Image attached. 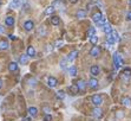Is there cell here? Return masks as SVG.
<instances>
[{"mask_svg": "<svg viewBox=\"0 0 131 121\" xmlns=\"http://www.w3.org/2000/svg\"><path fill=\"white\" fill-rule=\"evenodd\" d=\"M120 78H122V81L124 83H128L129 81H130L131 78V69L130 68H125L123 71H122V74H120Z\"/></svg>", "mask_w": 131, "mask_h": 121, "instance_id": "1", "label": "cell"}, {"mask_svg": "<svg viewBox=\"0 0 131 121\" xmlns=\"http://www.w3.org/2000/svg\"><path fill=\"white\" fill-rule=\"evenodd\" d=\"M123 64H124V62H123V60L120 58L119 54L115 52V54H113V66H115V69L116 70H118Z\"/></svg>", "mask_w": 131, "mask_h": 121, "instance_id": "2", "label": "cell"}, {"mask_svg": "<svg viewBox=\"0 0 131 121\" xmlns=\"http://www.w3.org/2000/svg\"><path fill=\"white\" fill-rule=\"evenodd\" d=\"M91 101H92V103L96 107H98L103 103V96L102 95H99V94H96V95H93L92 97H91Z\"/></svg>", "mask_w": 131, "mask_h": 121, "instance_id": "3", "label": "cell"}, {"mask_svg": "<svg viewBox=\"0 0 131 121\" xmlns=\"http://www.w3.org/2000/svg\"><path fill=\"white\" fill-rule=\"evenodd\" d=\"M92 115H93V118H96V119H100V118L103 116V110L100 109L99 107H96V108L92 109Z\"/></svg>", "mask_w": 131, "mask_h": 121, "instance_id": "4", "label": "cell"}, {"mask_svg": "<svg viewBox=\"0 0 131 121\" xmlns=\"http://www.w3.org/2000/svg\"><path fill=\"white\" fill-rule=\"evenodd\" d=\"M90 55L92 56V57H98L100 55V48H99L98 45H94L92 49L90 50Z\"/></svg>", "mask_w": 131, "mask_h": 121, "instance_id": "5", "label": "cell"}, {"mask_svg": "<svg viewBox=\"0 0 131 121\" xmlns=\"http://www.w3.org/2000/svg\"><path fill=\"white\" fill-rule=\"evenodd\" d=\"M57 84H58V81H57V78L56 77H49V80H47V86H49L50 88H55L57 87Z\"/></svg>", "mask_w": 131, "mask_h": 121, "instance_id": "6", "label": "cell"}, {"mask_svg": "<svg viewBox=\"0 0 131 121\" xmlns=\"http://www.w3.org/2000/svg\"><path fill=\"white\" fill-rule=\"evenodd\" d=\"M103 19H104V18H103V14H102L100 12H97V13H94V14H93V17H92V20L96 23V24L100 23L102 20H103Z\"/></svg>", "mask_w": 131, "mask_h": 121, "instance_id": "7", "label": "cell"}, {"mask_svg": "<svg viewBox=\"0 0 131 121\" xmlns=\"http://www.w3.org/2000/svg\"><path fill=\"white\" fill-rule=\"evenodd\" d=\"M24 29L26 30V31H32L33 29H34V23L32 20H27V22L24 23Z\"/></svg>", "mask_w": 131, "mask_h": 121, "instance_id": "8", "label": "cell"}, {"mask_svg": "<svg viewBox=\"0 0 131 121\" xmlns=\"http://www.w3.org/2000/svg\"><path fill=\"white\" fill-rule=\"evenodd\" d=\"M90 72H91L92 76H98L99 74H100V68L98 65H92L91 69H90Z\"/></svg>", "mask_w": 131, "mask_h": 121, "instance_id": "9", "label": "cell"}, {"mask_svg": "<svg viewBox=\"0 0 131 121\" xmlns=\"http://www.w3.org/2000/svg\"><path fill=\"white\" fill-rule=\"evenodd\" d=\"M87 84H89V87H90V88L96 89L97 87H98V81H97L96 78H90V80H89V83H87Z\"/></svg>", "mask_w": 131, "mask_h": 121, "instance_id": "10", "label": "cell"}, {"mask_svg": "<svg viewBox=\"0 0 131 121\" xmlns=\"http://www.w3.org/2000/svg\"><path fill=\"white\" fill-rule=\"evenodd\" d=\"M76 86L78 87L79 90H85V88H86V82L83 81V80H79V81L76 82Z\"/></svg>", "mask_w": 131, "mask_h": 121, "instance_id": "11", "label": "cell"}, {"mask_svg": "<svg viewBox=\"0 0 131 121\" xmlns=\"http://www.w3.org/2000/svg\"><path fill=\"white\" fill-rule=\"evenodd\" d=\"M103 31H104V32H105V33H106L108 36L112 33V28H111V25H110V23H105V25H104V26H103Z\"/></svg>", "mask_w": 131, "mask_h": 121, "instance_id": "12", "label": "cell"}, {"mask_svg": "<svg viewBox=\"0 0 131 121\" xmlns=\"http://www.w3.org/2000/svg\"><path fill=\"white\" fill-rule=\"evenodd\" d=\"M5 24L7 25V26H10V28H12V26L14 25V18H13L12 16L6 17V19H5Z\"/></svg>", "mask_w": 131, "mask_h": 121, "instance_id": "13", "label": "cell"}, {"mask_svg": "<svg viewBox=\"0 0 131 121\" xmlns=\"http://www.w3.org/2000/svg\"><path fill=\"white\" fill-rule=\"evenodd\" d=\"M28 114H30L31 118H34V116H37V114H38V109L36 107H30L28 108Z\"/></svg>", "mask_w": 131, "mask_h": 121, "instance_id": "14", "label": "cell"}, {"mask_svg": "<svg viewBox=\"0 0 131 121\" xmlns=\"http://www.w3.org/2000/svg\"><path fill=\"white\" fill-rule=\"evenodd\" d=\"M27 62H28V56L27 55H21V56H20V58H19V63H20L21 65L27 64Z\"/></svg>", "mask_w": 131, "mask_h": 121, "instance_id": "15", "label": "cell"}, {"mask_svg": "<svg viewBox=\"0 0 131 121\" xmlns=\"http://www.w3.org/2000/svg\"><path fill=\"white\" fill-rule=\"evenodd\" d=\"M21 5V0H12V2L10 4L12 8H18V7H20Z\"/></svg>", "mask_w": 131, "mask_h": 121, "instance_id": "16", "label": "cell"}, {"mask_svg": "<svg viewBox=\"0 0 131 121\" xmlns=\"http://www.w3.org/2000/svg\"><path fill=\"white\" fill-rule=\"evenodd\" d=\"M8 49V42L5 39H1L0 40V50H6Z\"/></svg>", "mask_w": 131, "mask_h": 121, "instance_id": "17", "label": "cell"}, {"mask_svg": "<svg viewBox=\"0 0 131 121\" xmlns=\"http://www.w3.org/2000/svg\"><path fill=\"white\" fill-rule=\"evenodd\" d=\"M77 55H78V51H77V50H73L71 54L67 56V60H69V62H72V60H73L77 57Z\"/></svg>", "mask_w": 131, "mask_h": 121, "instance_id": "18", "label": "cell"}, {"mask_svg": "<svg viewBox=\"0 0 131 121\" xmlns=\"http://www.w3.org/2000/svg\"><path fill=\"white\" fill-rule=\"evenodd\" d=\"M8 70H10V71H17V70H18V64H17L16 62H12V63H10V64H8Z\"/></svg>", "mask_w": 131, "mask_h": 121, "instance_id": "19", "label": "cell"}, {"mask_svg": "<svg viewBox=\"0 0 131 121\" xmlns=\"http://www.w3.org/2000/svg\"><path fill=\"white\" fill-rule=\"evenodd\" d=\"M26 55H27L28 57H34V56H36V50H34L33 46H28L27 48V54H26Z\"/></svg>", "mask_w": 131, "mask_h": 121, "instance_id": "20", "label": "cell"}, {"mask_svg": "<svg viewBox=\"0 0 131 121\" xmlns=\"http://www.w3.org/2000/svg\"><path fill=\"white\" fill-rule=\"evenodd\" d=\"M77 18L78 19H84L85 17H86V11H84V10H79V11L77 12Z\"/></svg>", "mask_w": 131, "mask_h": 121, "instance_id": "21", "label": "cell"}, {"mask_svg": "<svg viewBox=\"0 0 131 121\" xmlns=\"http://www.w3.org/2000/svg\"><path fill=\"white\" fill-rule=\"evenodd\" d=\"M69 90L71 91L72 95H76V94H78V91H79V89H78V87H77L76 84H73V86H70V87H69Z\"/></svg>", "mask_w": 131, "mask_h": 121, "instance_id": "22", "label": "cell"}, {"mask_svg": "<svg viewBox=\"0 0 131 121\" xmlns=\"http://www.w3.org/2000/svg\"><path fill=\"white\" fill-rule=\"evenodd\" d=\"M55 11H56V8L53 7V6L51 5V6H49V7H46V10H45V14L46 16H49V14H52V13H55Z\"/></svg>", "mask_w": 131, "mask_h": 121, "instance_id": "23", "label": "cell"}, {"mask_svg": "<svg viewBox=\"0 0 131 121\" xmlns=\"http://www.w3.org/2000/svg\"><path fill=\"white\" fill-rule=\"evenodd\" d=\"M122 105L126 106V107H130L131 106V99L130 97H123V99H122Z\"/></svg>", "mask_w": 131, "mask_h": 121, "instance_id": "24", "label": "cell"}, {"mask_svg": "<svg viewBox=\"0 0 131 121\" xmlns=\"http://www.w3.org/2000/svg\"><path fill=\"white\" fill-rule=\"evenodd\" d=\"M37 34L38 36H46V29L44 28V26H40V28L37 30Z\"/></svg>", "mask_w": 131, "mask_h": 121, "instance_id": "25", "label": "cell"}, {"mask_svg": "<svg viewBox=\"0 0 131 121\" xmlns=\"http://www.w3.org/2000/svg\"><path fill=\"white\" fill-rule=\"evenodd\" d=\"M69 74H70V76H76L77 75V68L76 66H70V68H69Z\"/></svg>", "mask_w": 131, "mask_h": 121, "instance_id": "26", "label": "cell"}, {"mask_svg": "<svg viewBox=\"0 0 131 121\" xmlns=\"http://www.w3.org/2000/svg\"><path fill=\"white\" fill-rule=\"evenodd\" d=\"M86 34H87V37H90V38H91L92 36H94V34H96V30H94V28H92V26H91V28L87 30Z\"/></svg>", "mask_w": 131, "mask_h": 121, "instance_id": "27", "label": "cell"}, {"mask_svg": "<svg viewBox=\"0 0 131 121\" xmlns=\"http://www.w3.org/2000/svg\"><path fill=\"white\" fill-rule=\"evenodd\" d=\"M57 99H59V100H64V99H65V91H64V90H59V91H57Z\"/></svg>", "mask_w": 131, "mask_h": 121, "instance_id": "28", "label": "cell"}, {"mask_svg": "<svg viewBox=\"0 0 131 121\" xmlns=\"http://www.w3.org/2000/svg\"><path fill=\"white\" fill-rule=\"evenodd\" d=\"M59 17H52V19H51V23H52V25H55V26H57V25H59Z\"/></svg>", "mask_w": 131, "mask_h": 121, "instance_id": "29", "label": "cell"}, {"mask_svg": "<svg viewBox=\"0 0 131 121\" xmlns=\"http://www.w3.org/2000/svg\"><path fill=\"white\" fill-rule=\"evenodd\" d=\"M111 36H112V38H113V40H115V42H118V40H119V34H118V32H117V31H112Z\"/></svg>", "mask_w": 131, "mask_h": 121, "instance_id": "30", "label": "cell"}, {"mask_svg": "<svg viewBox=\"0 0 131 121\" xmlns=\"http://www.w3.org/2000/svg\"><path fill=\"white\" fill-rule=\"evenodd\" d=\"M66 63H67V58L61 60H60V68H61V69H66Z\"/></svg>", "mask_w": 131, "mask_h": 121, "instance_id": "31", "label": "cell"}, {"mask_svg": "<svg viewBox=\"0 0 131 121\" xmlns=\"http://www.w3.org/2000/svg\"><path fill=\"white\" fill-rule=\"evenodd\" d=\"M90 42H91V44H97V42H98V37L94 34V36H92L91 38H90Z\"/></svg>", "mask_w": 131, "mask_h": 121, "instance_id": "32", "label": "cell"}, {"mask_svg": "<svg viewBox=\"0 0 131 121\" xmlns=\"http://www.w3.org/2000/svg\"><path fill=\"white\" fill-rule=\"evenodd\" d=\"M108 43H109V44H115V43H116L111 34H109V36H108Z\"/></svg>", "mask_w": 131, "mask_h": 121, "instance_id": "33", "label": "cell"}, {"mask_svg": "<svg viewBox=\"0 0 131 121\" xmlns=\"http://www.w3.org/2000/svg\"><path fill=\"white\" fill-rule=\"evenodd\" d=\"M60 5H61V0H55V1L52 2V6H53V7H55V6H60Z\"/></svg>", "mask_w": 131, "mask_h": 121, "instance_id": "34", "label": "cell"}, {"mask_svg": "<svg viewBox=\"0 0 131 121\" xmlns=\"http://www.w3.org/2000/svg\"><path fill=\"white\" fill-rule=\"evenodd\" d=\"M63 46V40H57L56 42V48H61Z\"/></svg>", "mask_w": 131, "mask_h": 121, "instance_id": "35", "label": "cell"}, {"mask_svg": "<svg viewBox=\"0 0 131 121\" xmlns=\"http://www.w3.org/2000/svg\"><path fill=\"white\" fill-rule=\"evenodd\" d=\"M44 121H52V116L50 115V114H46L45 118H44Z\"/></svg>", "mask_w": 131, "mask_h": 121, "instance_id": "36", "label": "cell"}, {"mask_svg": "<svg viewBox=\"0 0 131 121\" xmlns=\"http://www.w3.org/2000/svg\"><path fill=\"white\" fill-rule=\"evenodd\" d=\"M126 19L131 22V12H128V14H126Z\"/></svg>", "mask_w": 131, "mask_h": 121, "instance_id": "37", "label": "cell"}, {"mask_svg": "<svg viewBox=\"0 0 131 121\" xmlns=\"http://www.w3.org/2000/svg\"><path fill=\"white\" fill-rule=\"evenodd\" d=\"M0 33H5V28L2 25H0Z\"/></svg>", "mask_w": 131, "mask_h": 121, "instance_id": "38", "label": "cell"}, {"mask_svg": "<svg viewBox=\"0 0 131 121\" xmlns=\"http://www.w3.org/2000/svg\"><path fill=\"white\" fill-rule=\"evenodd\" d=\"M123 115H124V114H123V112H118V113H117V116H118V118H123Z\"/></svg>", "mask_w": 131, "mask_h": 121, "instance_id": "39", "label": "cell"}, {"mask_svg": "<svg viewBox=\"0 0 131 121\" xmlns=\"http://www.w3.org/2000/svg\"><path fill=\"white\" fill-rule=\"evenodd\" d=\"M44 110H45V113H46V114H50V112H51L47 107H44Z\"/></svg>", "mask_w": 131, "mask_h": 121, "instance_id": "40", "label": "cell"}, {"mask_svg": "<svg viewBox=\"0 0 131 121\" xmlns=\"http://www.w3.org/2000/svg\"><path fill=\"white\" fill-rule=\"evenodd\" d=\"M8 37H10V39H12V40H16V39H17V37H16V36H13V34H10Z\"/></svg>", "mask_w": 131, "mask_h": 121, "instance_id": "41", "label": "cell"}, {"mask_svg": "<svg viewBox=\"0 0 131 121\" xmlns=\"http://www.w3.org/2000/svg\"><path fill=\"white\" fill-rule=\"evenodd\" d=\"M78 1H79V0H70L71 4H76V2H78Z\"/></svg>", "mask_w": 131, "mask_h": 121, "instance_id": "42", "label": "cell"}, {"mask_svg": "<svg viewBox=\"0 0 131 121\" xmlns=\"http://www.w3.org/2000/svg\"><path fill=\"white\" fill-rule=\"evenodd\" d=\"M24 121H31V116H30V118H25Z\"/></svg>", "mask_w": 131, "mask_h": 121, "instance_id": "43", "label": "cell"}, {"mask_svg": "<svg viewBox=\"0 0 131 121\" xmlns=\"http://www.w3.org/2000/svg\"><path fill=\"white\" fill-rule=\"evenodd\" d=\"M1 87H2V80L0 78V89H1Z\"/></svg>", "mask_w": 131, "mask_h": 121, "instance_id": "44", "label": "cell"}, {"mask_svg": "<svg viewBox=\"0 0 131 121\" xmlns=\"http://www.w3.org/2000/svg\"><path fill=\"white\" fill-rule=\"evenodd\" d=\"M129 5H130V7H131V0H129Z\"/></svg>", "mask_w": 131, "mask_h": 121, "instance_id": "45", "label": "cell"}]
</instances>
